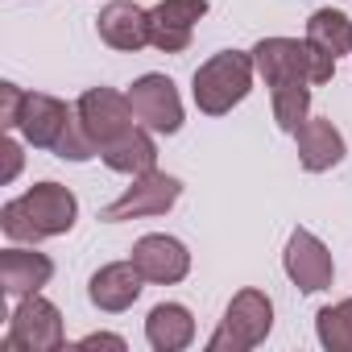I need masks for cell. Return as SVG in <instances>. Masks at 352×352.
Here are the masks:
<instances>
[{
	"label": "cell",
	"mask_w": 352,
	"mask_h": 352,
	"mask_svg": "<svg viewBox=\"0 0 352 352\" xmlns=\"http://www.w3.org/2000/svg\"><path fill=\"white\" fill-rule=\"evenodd\" d=\"M253 75H257V63H253V50H220L212 54L195 79H191V96H195V108L204 116H224L232 112L249 91H253Z\"/></svg>",
	"instance_id": "3"
},
{
	"label": "cell",
	"mask_w": 352,
	"mask_h": 352,
	"mask_svg": "<svg viewBox=\"0 0 352 352\" xmlns=\"http://www.w3.org/2000/svg\"><path fill=\"white\" fill-rule=\"evenodd\" d=\"M75 112H79V120H83L87 137H91L100 149H104L108 141H116L120 133H129V129H133V120H137L133 100H129V96H120V91H112V87H87V91L79 96Z\"/></svg>",
	"instance_id": "8"
},
{
	"label": "cell",
	"mask_w": 352,
	"mask_h": 352,
	"mask_svg": "<svg viewBox=\"0 0 352 352\" xmlns=\"http://www.w3.org/2000/svg\"><path fill=\"white\" fill-rule=\"evenodd\" d=\"M315 336L327 352H352V298H340L315 315Z\"/></svg>",
	"instance_id": "21"
},
{
	"label": "cell",
	"mask_w": 352,
	"mask_h": 352,
	"mask_svg": "<svg viewBox=\"0 0 352 352\" xmlns=\"http://www.w3.org/2000/svg\"><path fill=\"white\" fill-rule=\"evenodd\" d=\"M307 42H315L331 58L352 54V21H348V13H340V9H315L311 21H307Z\"/></svg>",
	"instance_id": "19"
},
{
	"label": "cell",
	"mask_w": 352,
	"mask_h": 352,
	"mask_svg": "<svg viewBox=\"0 0 352 352\" xmlns=\"http://www.w3.org/2000/svg\"><path fill=\"white\" fill-rule=\"evenodd\" d=\"M54 278V261L38 249H25V245H13L0 253V290L9 298H25V294H38L46 282Z\"/></svg>",
	"instance_id": "16"
},
{
	"label": "cell",
	"mask_w": 352,
	"mask_h": 352,
	"mask_svg": "<svg viewBox=\"0 0 352 352\" xmlns=\"http://www.w3.org/2000/svg\"><path fill=\"white\" fill-rule=\"evenodd\" d=\"M270 100L282 133H298V124L311 116V83H278L270 87Z\"/></svg>",
	"instance_id": "20"
},
{
	"label": "cell",
	"mask_w": 352,
	"mask_h": 352,
	"mask_svg": "<svg viewBox=\"0 0 352 352\" xmlns=\"http://www.w3.org/2000/svg\"><path fill=\"white\" fill-rule=\"evenodd\" d=\"M67 344V331H63V315L50 298L38 294H25L9 319V331L0 340L5 352H54Z\"/></svg>",
	"instance_id": "5"
},
{
	"label": "cell",
	"mask_w": 352,
	"mask_h": 352,
	"mask_svg": "<svg viewBox=\"0 0 352 352\" xmlns=\"http://www.w3.org/2000/svg\"><path fill=\"white\" fill-rule=\"evenodd\" d=\"M79 120V112L54 96H42V91H25V108H21V137L34 145V149H58L63 137L71 133V124Z\"/></svg>",
	"instance_id": "11"
},
{
	"label": "cell",
	"mask_w": 352,
	"mask_h": 352,
	"mask_svg": "<svg viewBox=\"0 0 352 352\" xmlns=\"http://www.w3.org/2000/svg\"><path fill=\"white\" fill-rule=\"evenodd\" d=\"M294 145H298V166L307 174H323L331 166L344 162V133L327 120V116H307L294 133Z\"/></svg>",
	"instance_id": "15"
},
{
	"label": "cell",
	"mask_w": 352,
	"mask_h": 352,
	"mask_svg": "<svg viewBox=\"0 0 352 352\" xmlns=\"http://www.w3.org/2000/svg\"><path fill=\"white\" fill-rule=\"evenodd\" d=\"M145 340L153 352H183L195 340V319L183 302H157L145 319Z\"/></svg>",
	"instance_id": "18"
},
{
	"label": "cell",
	"mask_w": 352,
	"mask_h": 352,
	"mask_svg": "<svg viewBox=\"0 0 352 352\" xmlns=\"http://www.w3.org/2000/svg\"><path fill=\"white\" fill-rule=\"evenodd\" d=\"M270 327H274V302L265 290L249 286V290L232 294V302H228L216 336L208 340V348L212 352H249V348L265 344Z\"/></svg>",
	"instance_id": "4"
},
{
	"label": "cell",
	"mask_w": 352,
	"mask_h": 352,
	"mask_svg": "<svg viewBox=\"0 0 352 352\" xmlns=\"http://www.w3.org/2000/svg\"><path fill=\"white\" fill-rule=\"evenodd\" d=\"M183 195V183L174 174H162V170H149V174H137V179L120 191V199H112L100 220L104 224H120V220H145V216H166Z\"/></svg>",
	"instance_id": "6"
},
{
	"label": "cell",
	"mask_w": 352,
	"mask_h": 352,
	"mask_svg": "<svg viewBox=\"0 0 352 352\" xmlns=\"http://www.w3.org/2000/svg\"><path fill=\"white\" fill-rule=\"evenodd\" d=\"M141 282H145V278H141V270L133 265V257H129V261H108V265H100V270L91 274L87 298H91V307L116 315V311H129V307L141 298Z\"/></svg>",
	"instance_id": "14"
},
{
	"label": "cell",
	"mask_w": 352,
	"mask_h": 352,
	"mask_svg": "<svg viewBox=\"0 0 352 352\" xmlns=\"http://www.w3.org/2000/svg\"><path fill=\"white\" fill-rule=\"evenodd\" d=\"M100 42L120 50V54H137L141 46H149V9L133 5V0H112L96 17Z\"/></svg>",
	"instance_id": "13"
},
{
	"label": "cell",
	"mask_w": 352,
	"mask_h": 352,
	"mask_svg": "<svg viewBox=\"0 0 352 352\" xmlns=\"http://www.w3.org/2000/svg\"><path fill=\"white\" fill-rule=\"evenodd\" d=\"M204 17L208 0H157L149 9V46H157L162 54H183Z\"/></svg>",
	"instance_id": "10"
},
{
	"label": "cell",
	"mask_w": 352,
	"mask_h": 352,
	"mask_svg": "<svg viewBox=\"0 0 352 352\" xmlns=\"http://www.w3.org/2000/svg\"><path fill=\"white\" fill-rule=\"evenodd\" d=\"M21 108H25V91L17 83H0V129L5 133L21 124Z\"/></svg>",
	"instance_id": "22"
},
{
	"label": "cell",
	"mask_w": 352,
	"mask_h": 352,
	"mask_svg": "<svg viewBox=\"0 0 352 352\" xmlns=\"http://www.w3.org/2000/svg\"><path fill=\"white\" fill-rule=\"evenodd\" d=\"M0 153H5V174H0V183H13L21 174V145L13 137H5V141H0Z\"/></svg>",
	"instance_id": "23"
},
{
	"label": "cell",
	"mask_w": 352,
	"mask_h": 352,
	"mask_svg": "<svg viewBox=\"0 0 352 352\" xmlns=\"http://www.w3.org/2000/svg\"><path fill=\"white\" fill-rule=\"evenodd\" d=\"M133 265L141 270L145 282L153 286H174L191 274V253L179 236H166V232H149L133 245Z\"/></svg>",
	"instance_id": "12"
},
{
	"label": "cell",
	"mask_w": 352,
	"mask_h": 352,
	"mask_svg": "<svg viewBox=\"0 0 352 352\" xmlns=\"http://www.w3.org/2000/svg\"><path fill=\"white\" fill-rule=\"evenodd\" d=\"M282 270L286 278L302 290V294H319L336 282V261L327 253V245L311 232V228H294L282 253Z\"/></svg>",
	"instance_id": "7"
},
{
	"label": "cell",
	"mask_w": 352,
	"mask_h": 352,
	"mask_svg": "<svg viewBox=\"0 0 352 352\" xmlns=\"http://www.w3.org/2000/svg\"><path fill=\"white\" fill-rule=\"evenodd\" d=\"M75 348H116V352H124V340L112 336V331H91V336H83Z\"/></svg>",
	"instance_id": "24"
},
{
	"label": "cell",
	"mask_w": 352,
	"mask_h": 352,
	"mask_svg": "<svg viewBox=\"0 0 352 352\" xmlns=\"http://www.w3.org/2000/svg\"><path fill=\"white\" fill-rule=\"evenodd\" d=\"M104 166L116 170V174H129V179H137V174H149L157 170V145H153V129L145 124H133L129 133H120L116 141H108L100 149Z\"/></svg>",
	"instance_id": "17"
},
{
	"label": "cell",
	"mask_w": 352,
	"mask_h": 352,
	"mask_svg": "<svg viewBox=\"0 0 352 352\" xmlns=\"http://www.w3.org/2000/svg\"><path fill=\"white\" fill-rule=\"evenodd\" d=\"M253 63H257V75L265 79V87H278V83H331L336 75V58L323 54L315 42H298V38H261L253 46Z\"/></svg>",
	"instance_id": "2"
},
{
	"label": "cell",
	"mask_w": 352,
	"mask_h": 352,
	"mask_svg": "<svg viewBox=\"0 0 352 352\" xmlns=\"http://www.w3.org/2000/svg\"><path fill=\"white\" fill-rule=\"evenodd\" d=\"M129 100H133V112L145 129L153 133H179L183 129V100H179V87H174L166 75L149 71L141 75L133 87H129Z\"/></svg>",
	"instance_id": "9"
},
{
	"label": "cell",
	"mask_w": 352,
	"mask_h": 352,
	"mask_svg": "<svg viewBox=\"0 0 352 352\" xmlns=\"http://www.w3.org/2000/svg\"><path fill=\"white\" fill-rule=\"evenodd\" d=\"M75 220H79V199L63 183H38L0 208V232L13 245H38L63 236L75 228Z\"/></svg>",
	"instance_id": "1"
}]
</instances>
